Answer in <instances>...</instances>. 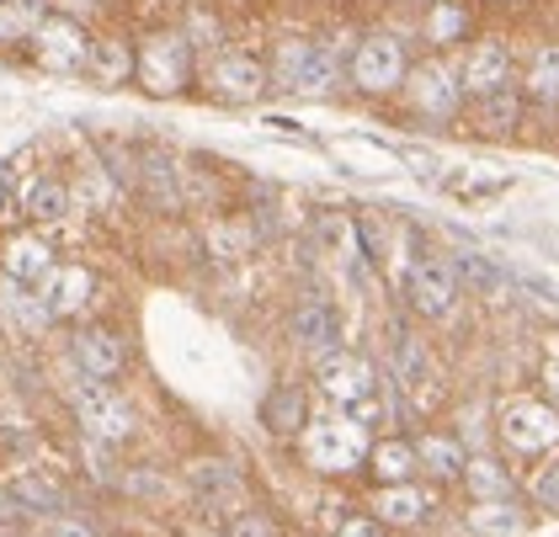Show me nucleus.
I'll return each instance as SVG.
<instances>
[{
  "label": "nucleus",
  "instance_id": "obj_1",
  "mask_svg": "<svg viewBox=\"0 0 559 537\" xmlns=\"http://www.w3.org/2000/svg\"><path fill=\"white\" fill-rule=\"evenodd\" d=\"M299 437H304L309 468H320V474H352L357 463H368V437H362V426H357L352 415L309 420Z\"/></svg>",
  "mask_w": 559,
  "mask_h": 537
},
{
  "label": "nucleus",
  "instance_id": "obj_2",
  "mask_svg": "<svg viewBox=\"0 0 559 537\" xmlns=\"http://www.w3.org/2000/svg\"><path fill=\"white\" fill-rule=\"evenodd\" d=\"M75 420H81V431H86L91 442H129L133 437V405L112 389V383H81L75 389Z\"/></svg>",
  "mask_w": 559,
  "mask_h": 537
},
{
  "label": "nucleus",
  "instance_id": "obj_3",
  "mask_svg": "<svg viewBox=\"0 0 559 537\" xmlns=\"http://www.w3.org/2000/svg\"><path fill=\"white\" fill-rule=\"evenodd\" d=\"M314 378H320V389L336 399V405H362L368 394H379V368L368 362V357H357V351H325V357H314Z\"/></svg>",
  "mask_w": 559,
  "mask_h": 537
},
{
  "label": "nucleus",
  "instance_id": "obj_4",
  "mask_svg": "<svg viewBox=\"0 0 559 537\" xmlns=\"http://www.w3.org/2000/svg\"><path fill=\"white\" fill-rule=\"evenodd\" d=\"M501 437L512 453H549L559 448V410L544 399H512L501 410Z\"/></svg>",
  "mask_w": 559,
  "mask_h": 537
},
{
  "label": "nucleus",
  "instance_id": "obj_5",
  "mask_svg": "<svg viewBox=\"0 0 559 537\" xmlns=\"http://www.w3.org/2000/svg\"><path fill=\"white\" fill-rule=\"evenodd\" d=\"M277 81L304 96H325L336 85V53L320 43H283L277 53Z\"/></svg>",
  "mask_w": 559,
  "mask_h": 537
},
{
  "label": "nucleus",
  "instance_id": "obj_6",
  "mask_svg": "<svg viewBox=\"0 0 559 537\" xmlns=\"http://www.w3.org/2000/svg\"><path fill=\"white\" fill-rule=\"evenodd\" d=\"M405 81V48L394 38H362L357 53H352V85L357 91H394Z\"/></svg>",
  "mask_w": 559,
  "mask_h": 537
},
{
  "label": "nucleus",
  "instance_id": "obj_7",
  "mask_svg": "<svg viewBox=\"0 0 559 537\" xmlns=\"http://www.w3.org/2000/svg\"><path fill=\"white\" fill-rule=\"evenodd\" d=\"M187 70H192V59H187V38H181V33L150 38L144 43V53H139V81L150 85L155 96L181 91V85H187Z\"/></svg>",
  "mask_w": 559,
  "mask_h": 537
},
{
  "label": "nucleus",
  "instance_id": "obj_8",
  "mask_svg": "<svg viewBox=\"0 0 559 537\" xmlns=\"http://www.w3.org/2000/svg\"><path fill=\"white\" fill-rule=\"evenodd\" d=\"M459 298V266L453 261H416L411 266V309L421 320H442Z\"/></svg>",
  "mask_w": 559,
  "mask_h": 537
},
{
  "label": "nucleus",
  "instance_id": "obj_9",
  "mask_svg": "<svg viewBox=\"0 0 559 537\" xmlns=\"http://www.w3.org/2000/svg\"><path fill=\"white\" fill-rule=\"evenodd\" d=\"M33 43H38V59L48 70H81V64H91V38L70 16H44V27L33 33Z\"/></svg>",
  "mask_w": 559,
  "mask_h": 537
},
{
  "label": "nucleus",
  "instance_id": "obj_10",
  "mask_svg": "<svg viewBox=\"0 0 559 537\" xmlns=\"http://www.w3.org/2000/svg\"><path fill=\"white\" fill-rule=\"evenodd\" d=\"M75 362L86 372L91 383H107V378H118L123 362H129V346H123V335L107 331V325H91V331L75 335Z\"/></svg>",
  "mask_w": 559,
  "mask_h": 537
},
{
  "label": "nucleus",
  "instance_id": "obj_11",
  "mask_svg": "<svg viewBox=\"0 0 559 537\" xmlns=\"http://www.w3.org/2000/svg\"><path fill=\"white\" fill-rule=\"evenodd\" d=\"M44 309L48 320H70V314H81L91 303V272L86 266H53L44 277Z\"/></svg>",
  "mask_w": 559,
  "mask_h": 537
},
{
  "label": "nucleus",
  "instance_id": "obj_12",
  "mask_svg": "<svg viewBox=\"0 0 559 537\" xmlns=\"http://www.w3.org/2000/svg\"><path fill=\"white\" fill-rule=\"evenodd\" d=\"M294 341L309 346L314 357L336 351V346H342V320H336V309L320 303V298H304L299 309H294Z\"/></svg>",
  "mask_w": 559,
  "mask_h": 537
},
{
  "label": "nucleus",
  "instance_id": "obj_13",
  "mask_svg": "<svg viewBox=\"0 0 559 537\" xmlns=\"http://www.w3.org/2000/svg\"><path fill=\"white\" fill-rule=\"evenodd\" d=\"M209 85H214L218 102H251V96H261V85H266V70H261L257 59H246V53H224L214 70H209Z\"/></svg>",
  "mask_w": 559,
  "mask_h": 537
},
{
  "label": "nucleus",
  "instance_id": "obj_14",
  "mask_svg": "<svg viewBox=\"0 0 559 537\" xmlns=\"http://www.w3.org/2000/svg\"><path fill=\"white\" fill-rule=\"evenodd\" d=\"M261 426L272 437H299L309 426V405H304V389L299 383H277L266 399H261Z\"/></svg>",
  "mask_w": 559,
  "mask_h": 537
},
{
  "label": "nucleus",
  "instance_id": "obj_15",
  "mask_svg": "<svg viewBox=\"0 0 559 537\" xmlns=\"http://www.w3.org/2000/svg\"><path fill=\"white\" fill-rule=\"evenodd\" d=\"M0 266H5L11 283H44L53 272V250H48L44 235H16L5 246V255H0Z\"/></svg>",
  "mask_w": 559,
  "mask_h": 537
},
{
  "label": "nucleus",
  "instance_id": "obj_16",
  "mask_svg": "<svg viewBox=\"0 0 559 537\" xmlns=\"http://www.w3.org/2000/svg\"><path fill=\"white\" fill-rule=\"evenodd\" d=\"M507 75H512L507 48H501V43H479V48L469 53V64H464V85H459V91L490 96V91H507Z\"/></svg>",
  "mask_w": 559,
  "mask_h": 537
},
{
  "label": "nucleus",
  "instance_id": "obj_17",
  "mask_svg": "<svg viewBox=\"0 0 559 537\" xmlns=\"http://www.w3.org/2000/svg\"><path fill=\"white\" fill-rule=\"evenodd\" d=\"M427 511H431V500L416 485H384L373 496V522H384V527H416Z\"/></svg>",
  "mask_w": 559,
  "mask_h": 537
},
{
  "label": "nucleus",
  "instance_id": "obj_18",
  "mask_svg": "<svg viewBox=\"0 0 559 537\" xmlns=\"http://www.w3.org/2000/svg\"><path fill=\"white\" fill-rule=\"evenodd\" d=\"M187 479H192L198 500H209V505H240V496H246V485L229 463H192Z\"/></svg>",
  "mask_w": 559,
  "mask_h": 537
},
{
  "label": "nucleus",
  "instance_id": "obj_19",
  "mask_svg": "<svg viewBox=\"0 0 559 537\" xmlns=\"http://www.w3.org/2000/svg\"><path fill=\"white\" fill-rule=\"evenodd\" d=\"M368 468H373L384 485H411V474L421 468V463H416V442H405V437L373 442V448H368Z\"/></svg>",
  "mask_w": 559,
  "mask_h": 537
},
{
  "label": "nucleus",
  "instance_id": "obj_20",
  "mask_svg": "<svg viewBox=\"0 0 559 537\" xmlns=\"http://www.w3.org/2000/svg\"><path fill=\"white\" fill-rule=\"evenodd\" d=\"M394 383L411 399H421V389H427V346L411 331H394Z\"/></svg>",
  "mask_w": 559,
  "mask_h": 537
},
{
  "label": "nucleus",
  "instance_id": "obj_21",
  "mask_svg": "<svg viewBox=\"0 0 559 537\" xmlns=\"http://www.w3.org/2000/svg\"><path fill=\"white\" fill-rule=\"evenodd\" d=\"M22 213L33 218V224H59L64 213H70V192H64V181H27V192H22Z\"/></svg>",
  "mask_w": 559,
  "mask_h": 537
},
{
  "label": "nucleus",
  "instance_id": "obj_22",
  "mask_svg": "<svg viewBox=\"0 0 559 537\" xmlns=\"http://www.w3.org/2000/svg\"><path fill=\"white\" fill-rule=\"evenodd\" d=\"M469 533L474 537H522V511H516L512 500H474Z\"/></svg>",
  "mask_w": 559,
  "mask_h": 537
},
{
  "label": "nucleus",
  "instance_id": "obj_23",
  "mask_svg": "<svg viewBox=\"0 0 559 537\" xmlns=\"http://www.w3.org/2000/svg\"><path fill=\"white\" fill-rule=\"evenodd\" d=\"M459 85L453 75L442 70V64H427V70H416V102H421V112H453L459 107Z\"/></svg>",
  "mask_w": 559,
  "mask_h": 537
},
{
  "label": "nucleus",
  "instance_id": "obj_24",
  "mask_svg": "<svg viewBox=\"0 0 559 537\" xmlns=\"http://www.w3.org/2000/svg\"><path fill=\"white\" fill-rule=\"evenodd\" d=\"M5 500L11 505H27V511H59L64 505V490L44 479V474H16L11 485H5Z\"/></svg>",
  "mask_w": 559,
  "mask_h": 537
},
{
  "label": "nucleus",
  "instance_id": "obj_25",
  "mask_svg": "<svg viewBox=\"0 0 559 537\" xmlns=\"http://www.w3.org/2000/svg\"><path fill=\"white\" fill-rule=\"evenodd\" d=\"M464 485H469L474 500H512V474L490 457H469L464 463Z\"/></svg>",
  "mask_w": 559,
  "mask_h": 537
},
{
  "label": "nucleus",
  "instance_id": "obj_26",
  "mask_svg": "<svg viewBox=\"0 0 559 537\" xmlns=\"http://www.w3.org/2000/svg\"><path fill=\"white\" fill-rule=\"evenodd\" d=\"M416 463L431 468L437 479H459L469 457H464V448H459L453 437H421V442H416Z\"/></svg>",
  "mask_w": 559,
  "mask_h": 537
},
{
  "label": "nucleus",
  "instance_id": "obj_27",
  "mask_svg": "<svg viewBox=\"0 0 559 537\" xmlns=\"http://www.w3.org/2000/svg\"><path fill=\"white\" fill-rule=\"evenodd\" d=\"M527 102L538 107H555L559 102V48H544L533 59V75H527Z\"/></svg>",
  "mask_w": 559,
  "mask_h": 537
},
{
  "label": "nucleus",
  "instance_id": "obj_28",
  "mask_svg": "<svg viewBox=\"0 0 559 537\" xmlns=\"http://www.w3.org/2000/svg\"><path fill=\"white\" fill-rule=\"evenodd\" d=\"M91 70H96V81L118 85L133 70V53L123 43H91Z\"/></svg>",
  "mask_w": 559,
  "mask_h": 537
},
{
  "label": "nucleus",
  "instance_id": "obj_29",
  "mask_svg": "<svg viewBox=\"0 0 559 537\" xmlns=\"http://www.w3.org/2000/svg\"><path fill=\"white\" fill-rule=\"evenodd\" d=\"M44 27V0H11L0 5V38H22Z\"/></svg>",
  "mask_w": 559,
  "mask_h": 537
},
{
  "label": "nucleus",
  "instance_id": "obj_30",
  "mask_svg": "<svg viewBox=\"0 0 559 537\" xmlns=\"http://www.w3.org/2000/svg\"><path fill=\"white\" fill-rule=\"evenodd\" d=\"M479 123H485V133H507V128L516 123V102L507 91H490L485 107H479Z\"/></svg>",
  "mask_w": 559,
  "mask_h": 537
},
{
  "label": "nucleus",
  "instance_id": "obj_31",
  "mask_svg": "<svg viewBox=\"0 0 559 537\" xmlns=\"http://www.w3.org/2000/svg\"><path fill=\"white\" fill-rule=\"evenodd\" d=\"M431 43H453L464 33V5L459 0H437V11H431Z\"/></svg>",
  "mask_w": 559,
  "mask_h": 537
},
{
  "label": "nucleus",
  "instance_id": "obj_32",
  "mask_svg": "<svg viewBox=\"0 0 559 537\" xmlns=\"http://www.w3.org/2000/svg\"><path fill=\"white\" fill-rule=\"evenodd\" d=\"M224 537H283V533H277V522H272L266 511H257V505H240Z\"/></svg>",
  "mask_w": 559,
  "mask_h": 537
},
{
  "label": "nucleus",
  "instance_id": "obj_33",
  "mask_svg": "<svg viewBox=\"0 0 559 537\" xmlns=\"http://www.w3.org/2000/svg\"><path fill=\"white\" fill-rule=\"evenodd\" d=\"M336 537H384V522H373V516H362V511H352L336 522Z\"/></svg>",
  "mask_w": 559,
  "mask_h": 537
},
{
  "label": "nucleus",
  "instance_id": "obj_34",
  "mask_svg": "<svg viewBox=\"0 0 559 537\" xmlns=\"http://www.w3.org/2000/svg\"><path fill=\"white\" fill-rule=\"evenodd\" d=\"M533 500H538L544 511H559V468H544V474L533 479Z\"/></svg>",
  "mask_w": 559,
  "mask_h": 537
},
{
  "label": "nucleus",
  "instance_id": "obj_35",
  "mask_svg": "<svg viewBox=\"0 0 559 537\" xmlns=\"http://www.w3.org/2000/svg\"><path fill=\"white\" fill-rule=\"evenodd\" d=\"M44 537H96V533H91L86 522H70V516H64V522H53Z\"/></svg>",
  "mask_w": 559,
  "mask_h": 537
},
{
  "label": "nucleus",
  "instance_id": "obj_36",
  "mask_svg": "<svg viewBox=\"0 0 559 537\" xmlns=\"http://www.w3.org/2000/svg\"><path fill=\"white\" fill-rule=\"evenodd\" d=\"M176 537H224L214 527V522H181V527H176Z\"/></svg>",
  "mask_w": 559,
  "mask_h": 537
},
{
  "label": "nucleus",
  "instance_id": "obj_37",
  "mask_svg": "<svg viewBox=\"0 0 559 537\" xmlns=\"http://www.w3.org/2000/svg\"><path fill=\"white\" fill-rule=\"evenodd\" d=\"M544 383H549V394H555V410H559V362H549V368H544Z\"/></svg>",
  "mask_w": 559,
  "mask_h": 537
},
{
  "label": "nucleus",
  "instance_id": "obj_38",
  "mask_svg": "<svg viewBox=\"0 0 559 537\" xmlns=\"http://www.w3.org/2000/svg\"><path fill=\"white\" fill-rule=\"evenodd\" d=\"M11 511H16V505H11V500H5V490H0V516H11Z\"/></svg>",
  "mask_w": 559,
  "mask_h": 537
}]
</instances>
